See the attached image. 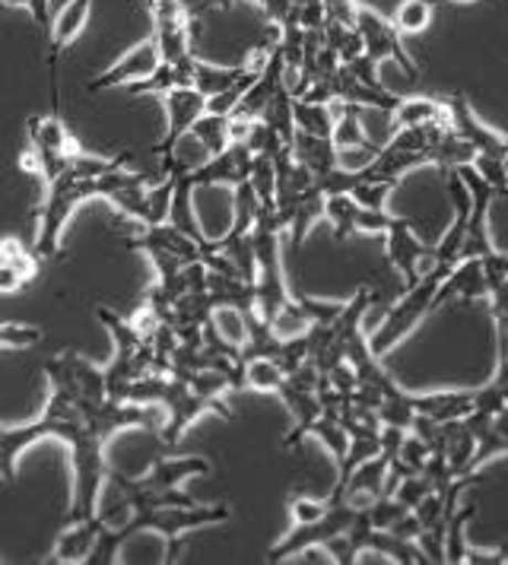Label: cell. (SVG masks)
<instances>
[{"label": "cell", "mask_w": 508, "mask_h": 565, "mask_svg": "<svg viewBox=\"0 0 508 565\" xmlns=\"http://www.w3.org/2000/svg\"><path fill=\"white\" fill-rule=\"evenodd\" d=\"M455 3H467V0H455Z\"/></svg>", "instance_id": "42"}, {"label": "cell", "mask_w": 508, "mask_h": 565, "mask_svg": "<svg viewBox=\"0 0 508 565\" xmlns=\"http://www.w3.org/2000/svg\"><path fill=\"white\" fill-rule=\"evenodd\" d=\"M39 257L17 238L0 242V292H20L39 277Z\"/></svg>", "instance_id": "16"}, {"label": "cell", "mask_w": 508, "mask_h": 565, "mask_svg": "<svg viewBox=\"0 0 508 565\" xmlns=\"http://www.w3.org/2000/svg\"><path fill=\"white\" fill-rule=\"evenodd\" d=\"M330 140H334L337 150H369V153H379L375 140H369L366 125H362V105L343 103V111L337 115V125H334Z\"/></svg>", "instance_id": "24"}, {"label": "cell", "mask_w": 508, "mask_h": 565, "mask_svg": "<svg viewBox=\"0 0 508 565\" xmlns=\"http://www.w3.org/2000/svg\"><path fill=\"white\" fill-rule=\"evenodd\" d=\"M384 238H388V264H391L394 270H401V277L406 280V286H413L426 270L435 267L432 248H426V245L416 238L413 223H410L406 216H394V223L388 226Z\"/></svg>", "instance_id": "9"}, {"label": "cell", "mask_w": 508, "mask_h": 565, "mask_svg": "<svg viewBox=\"0 0 508 565\" xmlns=\"http://www.w3.org/2000/svg\"><path fill=\"white\" fill-rule=\"evenodd\" d=\"M426 3H432V7H435V3H438V0H426Z\"/></svg>", "instance_id": "41"}, {"label": "cell", "mask_w": 508, "mask_h": 565, "mask_svg": "<svg viewBox=\"0 0 508 565\" xmlns=\"http://www.w3.org/2000/svg\"><path fill=\"white\" fill-rule=\"evenodd\" d=\"M502 166H506V179H508V156H502Z\"/></svg>", "instance_id": "40"}, {"label": "cell", "mask_w": 508, "mask_h": 565, "mask_svg": "<svg viewBox=\"0 0 508 565\" xmlns=\"http://www.w3.org/2000/svg\"><path fill=\"white\" fill-rule=\"evenodd\" d=\"M156 67H159V49H156V42H152L150 35V39H144L140 45H134L115 67H108L105 74H99V77L93 79V83H89V93L115 89V86L134 83V79L150 77Z\"/></svg>", "instance_id": "15"}, {"label": "cell", "mask_w": 508, "mask_h": 565, "mask_svg": "<svg viewBox=\"0 0 508 565\" xmlns=\"http://www.w3.org/2000/svg\"><path fill=\"white\" fill-rule=\"evenodd\" d=\"M356 210H359V204L353 201V194H328V201H325V220H330L337 242H343L347 235L356 232Z\"/></svg>", "instance_id": "29"}, {"label": "cell", "mask_w": 508, "mask_h": 565, "mask_svg": "<svg viewBox=\"0 0 508 565\" xmlns=\"http://www.w3.org/2000/svg\"><path fill=\"white\" fill-rule=\"evenodd\" d=\"M125 248L130 252H166V255H176L181 260H207L210 257V238L207 242H198V238H191L188 232H181L172 223H156V226H147L144 235H137V238H127Z\"/></svg>", "instance_id": "10"}, {"label": "cell", "mask_w": 508, "mask_h": 565, "mask_svg": "<svg viewBox=\"0 0 508 565\" xmlns=\"http://www.w3.org/2000/svg\"><path fill=\"white\" fill-rule=\"evenodd\" d=\"M356 512L359 505L353 502H330L328 499V512L321 514L318 521H308V524H296L286 537L271 546L267 553V563H283L289 556H299L305 550H315V546H325L334 537L347 534L353 527Z\"/></svg>", "instance_id": "6"}, {"label": "cell", "mask_w": 508, "mask_h": 565, "mask_svg": "<svg viewBox=\"0 0 508 565\" xmlns=\"http://www.w3.org/2000/svg\"><path fill=\"white\" fill-rule=\"evenodd\" d=\"M105 524L108 521L102 514L86 518V521H67V527L61 531V537L54 543V553H51L49 563H86V556L93 553Z\"/></svg>", "instance_id": "17"}, {"label": "cell", "mask_w": 508, "mask_h": 565, "mask_svg": "<svg viewBox=\"0 0 508 565\" xmlns=\"http://www.w3.org/2000/svg\"><path fill=\"white\" fill-rule=\"evenodd\" d=\"M448 274H452V267H438V264H435L432 270H426L420 280L406 289L404 299L384 315V321L375 328V334L369 337V347H372L375 356H384L388 350H394V347H398V343H401V340L430 315L432 299H435L438 286H442V280H445Z\"/></svg>", "instance_id": "5"}, {"label": "cell", "mask_w": 508, "mask_h": 565, "mask_svg": "<svg viewBox=\"0 0 508 565\" xmlns=\"http://www.w3.org/2000/svg\"><path fill=\"white\" fill-rule=\"evenodd\" d=\"M283 382H286V369L277 360H264V356L245 360V385L254 387V391H274L277 394Z\"/></svg>", "instance_id": "30"}, {"label": "cell", "mask_w": 508, "mask_h": 565, "mask_svg": "<svg viewBox=\"0 0 508 565\" xmlns=\"http://www.w3.org/2000/svg\"><path fill=\"white\" fill-rule=\"evenodd\" d=\"M328 512V499L325 502H315V499H303V495H293L289 499V514L296 524H308V521H318L321 514Z\"/></svg>", "instance_id": "37"}, {"label": "cell", "mask_w": 508, "mask_h": 565, "mask_svg": "<svg viewBox=\"0 0 508 565\" xmlns=\"http://www.w3.org/2000/svg\"><path fill=\"white\" fill-rule=\"evenodd\" d=\"M254 77H257V74L248 71L245 64H239V67H213V64H203L201 57H194L191 86H194V89H201L207 99H213V96H220V93L232 89L235 83H242V79H254Z\"/></svg>", "instance_id": "22"}, {"label": "cell", "mask_w": 508, "mask_h": 565, "mask_svg": "<svg viewBox=\"0 0 508 565\" xmlns=\"http://www.w3.org/2000/svg\"><path fill=\"white\" fill-rule=\"evenodd\" d=\"M42 340L39 328L29 324H0V347H32Z\"/></svg>", "instance_id": "36"}, {"label": "cell", "mask_w": 508, "mask_h": 565, "mask_svg": "<svg viewBox=\"0 0 508 565\" xmlns=\"http://www.w3.org/2000/svg\"><path fill=\"white\" fill-rule=\"evenodd\" d=\"M252 162L254 153L248 150V143L232 140L223 153L210 156L207 162L188 169V181H191L194 188H201V184H232V188H235V184L248 181V175H252Z\"/></svg>", "instance_id": "11"}, {"label": "cell", "mask_w": 508, "mask_h": 565, "mask_svg": "<svg viewBox=\"0 0 508 565\" xmlns=\"http://www.w3.org/2000/svg\"><path fill=\"white\" fill-rule=\"evenodd\" d=\"M394 223V216L388 210H372V206H359L356 210V232H388V226Z\"/></svg>", "instance_id": "35"}, {"label": "cell", "mask_w": 508, "mask_h": 565, "mask_svg": "<svg viewBox=\"0 0 508 565\" xmlns=\"http://www.w3.org/2000/svg\"><path fill=\"white\" fill-rule=\"evenodd\" d=\"M210 473V461H203L198 455L188 458H156L147 477L130 480L118 470H108L105 480L115 492V509H130L134 512H147V509H162V505H194V499L184 492V480Z\"/></svg>", "instance_id": "4"}, {"label": "cell", "mask_w": 508, "mask_h": 565, "mask_svg": "<svg viewBox=\"0 0 508 565\" xmlns=\"http://www.w3.org/2000/svg\"><path fill=\"white\" fill-rule=\"evenodd\" d=\"M477 514V505H464L455 509V514L448 518V534H445V563H464V553H467V543H464V527L467 521Z\"/></svg>", "instance_id": "31"}, {"label": "cell", "mask_w": 508, "mask_h": 565, "mask_svg": "<svg viewBox=\"0 0 508 565\" xmlns=\"http://www.w3.org/2000/svg\"><path fill=\"white\" fill-rule=\"evenodd\" d=\"M464 563L467 565H506L508 563V546L506 550H489V553H483V550H470V546H467V553H464Z\"/></svg>", "instance_id": "38"}, {"label": "cell", "mask_w": 508, "mask_h": 565, "mask_svg": "<svg viewBox=\"0 0 508 565\" xmlns=\"http://www.w3.org/2000/svg\"><path fill=\"white\" fill-rule=\"evenodd\" d=\"M42 438H61L71 445L74 455V502H71V518H93L99 509V492L105 483V438L96 436L83 419L71 397L51 391L45 413L29 423V426H0V480L7 487L17 483V461L29 445Z\"/></svg>", "instance_id": "1"}, {"label": "cell", "mask_w": 508, "mask_h": 565, "mask_svg": "<svg viewBox=\"0 0 508 565\" xmlns=\"http://www.w3.org/2000/svg\"><path fill=\"white\" fill-rule=\"evenodd\" d=\"M191 137L201 143L207 156H216L226 150L232 143V134H229V115H213V111H203L201 118L194 121Z\"/></svg>", "instance_id": "27"}, {"label": "cell", "mask_w": 508, "mask_h": 565, "mask_svg": "<svg viewBox=\"0 0 508 565\" xmlns=\"http://www.w3.org/2000/svg\"><path fill=\"white\" fill-rule=\"evenodd\" d=\"M232 512L229 505H162V509H147V512H134L130 521L121 524V527H112L105 524L102 527L99 540L93 546V553L86 556V565H112L118 559L121 546L134 534H144V531H152L159 537L166 540V563H176L178 553H181V540L201 527H213V524H223L229 521Z\"/></svg>", "instance_id": "3"}, {"label": "cell", "mask_w": 508, "mask_h": 565, "mask_svg": "<svg viewBox=\"0 0 508 565\" xmlns=\"http://www.w3.org/2000/svg\"><path fill=\"white\" fill-rule=\"evenodd\" d=\"M293 156L303 162L315 179L328 175L330 169L340 166V153H337L330 137H311V134H303V130H296V137H293Z\"/></svg>", "instance_id": "21"}, {"label": "cell", "mask_w": 508, "mask_h": 565, "mask_svg": "<svg viewBox=\"0 0 508 565\" xmlns=\"http://www.w3.org/2000/svg\"><path fill=\"white\" fill-rule=\"evenodd\" d=\"M477 299H489V282L483 274L480 257H461L452 274L442 280L435 299H432V311L445 309L452 302H477Z\"/></svg>", "instance_id": "13"}, {"label": "cell", "mask_w": 508, "mask_h": 565, "mask_svg": "<svg viewBox=\"0 0 508 565\" xmlns=\"http://www.w3.org/2000/svg\"><path fill=\"white\" fill-rule=\"evenodd\" d=\"M198 57V54H194ZM194 57L184 61V64H166L159 61V67L152 71L150 77L134 79L127 83V96H166L169 89H178V86H191V71H194Z\"/></svg>", "instance_id": "20"}, {"label": "cell", "mask_w": 508, "mask_h": 565, "mask_svg": "<svg viewBox=\"0 0 508 565\" xmlns=\"http://www.w3.org/2000/svg\"><path fill=\"white\" fill-rule=\"evenodd\" d=\"M356 32L362 35L366 57H372L375 64H381V61H398L406 77H416V64H413V57L406 54L404 42H401V32H398L394 23L381 20L375 10L359 7V10H356Z\"/></svg>", "instance_id": "8"}, {"label": "cell", "mask_w": 508, "mask_h": 565, "mask_svg": "<svg viewBox=\"0 0 508 565\" xmlns=\"http://www.w3.org/2000/svg\"><path fill=\"white\" fill-rule=\"evenodd\" d=\"M130 153H118L112 159L102 156H76L71 159L54 179L49 181V194L42 204V220H39V238L32 252L39 260H51L61 252V232L71 220L76 206L93 201V198H112L121 184L137 179V172H127Z\"/></svg>", "instance_id": "2"}, {"label": "cell", "mask_w": 508, "mask_h": 565, "mask_svg": "<svg viewBox=\"0 0 508 565\" xmlns=\"http://www.w3.org/2000/svg\"><path fill=\"white\" fill-rule=\"evenodd\" d=\"M293 121L296 130L311 134V137H330L337 115L330 111L328 103H308V99H293Z\"/></svg>", "instance_id": "26"}, {"label": "cell", "mask_w": 508, "mask_h": 565, "mask_svg": "<svg viewBox=\"0 0 508 565\" xmlns=\"http://www.w3.org/2000/svg\"><path fill=\"white\" fill-rule=\"evenodd\" d=\"M308 436H315L325 448H328L330 455H334V461L340 463L347 458V448H350V433H347V426L337 419V416H330V413H321L315 423H311V433Z\"/></svg>", "instance_id": "28"}, {"label": "cell", "mask_w": 508, "mask_h": 565, "mask_svg": "<svg viewBox=\"0 0 508 565\" xmlns=\"http://www.w3.org/2000/svg\"><path fill=\"white\" fill-rule=\"evenodd\" d=\"M232 7H235V0H203V10H207V13H213V10H223V13H226Z\"/></svg>", "instance_id": "39"}, {"label": "cell", "mask_w": 508, "mask_h": 565, "mask_svg": "<svg viewBox=\"0 0 508 565\" xmlns=\"http://www.w3.org/2000/svg\"><path fill=\"white\" fill-rule=\"evenodd\" d=\"M279 397L286 401V407L289 413L296 416V426H293V433L283 438V448H293V445H299L308 433H311V423L325 413L321 407V397H318V391H308V387H299L289 382V375H286V382L277 391Z\"/></svg>", "instance_id": "18"}, {"label": "cell", "mask_w": 508, "mask_h": 565, "mask_svg": "<svg viewBox=\"0 0 508 565\" xmlns=\"http://www.w3.org/2000/svg\"><path fill=\"white\" fill-rule=\"evenodd\" d=\"M480 260L486 282H489L493 321H496V324H508V255L493 248V252H486Z\"/></svg>", "instance_id": "23"}, {"label": "cell", "mask_w": 508, "mask_h": 565, "mask_svg": "<svg viewBox=\"0 0 508 565\" xmlns=\"http://www.w3.org/2000/svg\"><path fill=\"white\" fill-rule=\"evenodd\" d=\"M89 10H93V0H71V3L57 13V20H51V35L45 39V45H49L45 64H49V89L54 111H57V57H61V52H64L76 35L86 29V23H89Z\"/></svg>", "instance_id": "12"}, {"label": "cell", "mask_w": 508, "mask_h": 565, "mask_svg": "<svg viewBox=\"0 0 508 565\" xmlns=\"http://www.w3.org/2000/svg\"><path fill=\"white\" fill-rule=\"evenodd\" d=\"M394 121L398 128H420V125H448V111L445 103L438 99H401V105L394 108Z\"/></svg>", "instance_id": "25"}, {"label": "cell", "mask_w": 508, "mask_h": 565, "mask_svg": "<svg viewBox=\"0 0 508 565\" xmlns=\"http://www.w3.org/2000/svg\"><path fill=\"white\" fill-rule=\"evenodd\" d=\"M430 20L432 3H426V0H404L398 7V13H394V26H398V32H406V35L423 32V29L430 26Z\"/></svg>", "instance_id": "32"}, {"label": "cell", "mask_w": 508, "mask_h": 565, "mask_svg": "<svg viewBox=\"0 0 508 565\" xmlns=\"http://www.w3.org/2000/svg\"><path fill=\"white\" fill-rule=\"evenodd\" d=\"M410 404L416 416H430L435 423H455L464 419L477 404V391H435V394H410Z\"/></svg>", "instance_id": "19"}, {"label": "cell", "mask_w": 508, "mask_h": 565, "mask_svg": "<svg viewBox=\"0 0 508 565\" xmlns=\"http://www.w3.org/2000/svg\"><path fill=\"white\" fill-rule=\"evenodd\" d=\"M398 188V181H359L353 191V201L359 206H372V210H384L391 191Z\"/></svg>", "instance_id": "34"}, {"label": "cell", "mask_w": 508, "mask_h": 565, "mask_svg": "<svg viewBox=\"0 0 508 565\" xmlns=\"http://www.w3.org/2000/svg\"><path fill=\"white\" fill-rule=\"evenodd\" d=\"M162 103H166V111H169V130H166V137L152 147V153L162 159V172H159V175H169L172 166L178 162V143H181L184 137H191L194 121L207 111V96H203L201 89H194V86H178V89H169V93L162 96Z\"/></svg>", "instance_id": "7"}, {"label": "cell", "mask_w": 508, "mask_h": 565, "mask_svg": "<svg viewBox=\"0 0 508 565\" xmlns=\"http://www.w3.org/2000/svg\"><path fill=\"white\" fill-rule=\"evenodd\" d=\"M474 172L480 175L496 194H502L508 198V179H506V166H502V159L499 156H489V153H477L474 156Z\"/></svg>", "instance_id": "33"}, {"label": "cell", "mask_w": 508, "mask_h": 565, "mask_svg": "<svg viewBox=\"0 0 508 565\" xmlns=\"http://www.w3.org/2000/svg\"><path fill=\"white\" fill-rule=\"evenodd\" d=\"M461 175H464L470 194H474V210H470V223H467L461 257H483L486 252H493V242H489V230L486 226H489V204H493L496 191L474 172V166H461Z\"/></svg>", "instance_id": "14"}]
</instances>
